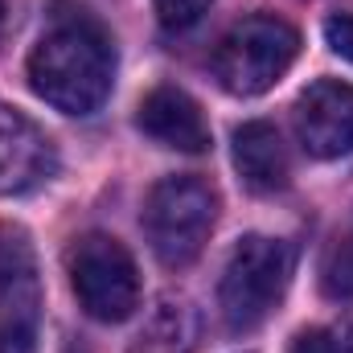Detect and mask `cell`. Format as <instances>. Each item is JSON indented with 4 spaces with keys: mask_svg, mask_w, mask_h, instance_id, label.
Returning a JSON list of instances; mask_svg holds the SVG:
<instances>
[{
    "mask_svg": "<svg viewBox=\"0 0 353 353\" xmlns=\"http://www.w3.org/2000/svg\"><path fill=\"white\" fill-rule=\"evenodd\" d=\"M111 83H115L111 37L87 17L62 21L29 54V87L54 111L90 115L107 103Z\"/></svg>",
    "mask_w": 353,
    "mask_h": 353,
    "instance_id": "1",
    "label": "cell"
},
{
    "mask_svg": "<svg viewBox=\"0 0 353 353\" xmlns=\"http://www.w3.org/2000/svg\"><path fill=\"white\" fill-rule=\"evenodd\" d=\"M144 234L152 255L165 267H189L210 243L218 222V193L201 176H165L148 189L144 201Z\"/></svg>",
    "mask_w": 353,
    "mask_h": 353,
    "instance_id": "2",
    "label": "cell"
},
{
    "mask_svg": "<svg viewBox=\"0 0 353 353\" xmlns=\"http://www.w3.org/2000/svg\"><path fill=\"white\" fill-rule=\"evenodd\" d=\"M288 283H292V247L283 239H271V234H247L230 251L222 283H218L222 321L234 333L259 329L279 308Z\"/></svg>",
    "mask_w": 353,
    "mask_h": 353,
    "instance_id": "3",
    "label": "cell"
},
{
    "mask_svg": "<svg viewBox=\"0 0 353 353\" xmlns=\"http://www.w3.org/2000/svg\"><path fill=\"white\" fill-rule=\"evenodd\" d=\"M300 54V33L283 17H243L214 50V79L222 90L239 99H255L271 90L296 62Z\"/></svg>",
    "mask_w": 353,
    "mask_h": 353,
    "instance_id": "4",
    "label": "cell"
},
{
    "mask_svg": "<svg viewBox=\"0 0 353 353\" xmlns=\"http://www.w3.org/2000/svg\"><path fill=\"white\" fill-rule=\"evenodd\" d=\"M70 288L79 296V308L103 321L123 325L140 308V271L132 251L111 234H83L70 247Z\"/></svg>",
    "mask_w": 353,
    "mask_h": 353,
    "instance_id": "5",
    "label": "cell"
},
{
    "mask_svg": "<svg viewBox=\"0 0 353 353\" xmlns=\"http://www.w3.org/2000/svg\"><path fill=\"white\" fill-rule=\"evenodd\" d=\"M41 333V275L25 226L0 222V353H33Z\"/></svg>",
    "mask_w": 353,
    "mask_h": 353,
    "instance_id": "6",
    "label": "cell"
},
{
    "mask_svg": "<svg viewBox=\"0 0 353 353\" xmlns=\"http://www.w3.org/2000/svg\"><path fill=\"white\" fill-rule=\"evenodd\" d=\"M296 136L308 157L333 161L353 152V87L321 79L296 99Z\"/></svg>",
    "mask_w": 353,
    "mask_h": 353,
    "instance_id": "7",
    "label": "cell"
},
{
    "mask_svg": "<svg viewBox=\"0 0 353 353\" xmlns=\"http://www.w3.org/2000/svg\"><path fill=\"white\" fill-rule=\"evenodd\" d=\"M58 169L54 140L17 107L0 103V193H29Z\"/></svg>",
    "mask_w": 353,
    "mask_h": 353,
    "instance_id": "8",
    "label": "cell"
},
{
    "mask_svg": "<svg viewBox=\"0 0 353 353\" xmlns=\"http://www.w3.org/2000/svg\"><path fill=\"white\" fill-rule=\"evenodd\" d=\"M136 128L157 140L161 148H176V152H205L210 148V123L201 115V107L185 94L181 87H157L140 99L136 111Z\"/></svg>",
    "mask_w": 353,
    "mask_h": 353,
    "instance_id": "9",
    "label": "cell"
},
{
    "mask_svg": "<svg viewBox=\"0 0 353 353\" xmlns=\"http://www.w3.org/2000/svg\"><path fill=\"white\" fill-rule=\"evenodd\" d=\"M234 169L251 193H279L292 176L288 148L275 132V123L251 119L234 132Z\"/></svg>",
    "mask_w": 353,
    "mask_h": 353,
    "instance_id": "10",
    "label": "cell"
},
{
    "mask_svg": "<svg viewBox=\"0 0 353 353\" xmlns=\"http://www.w3.org/2000/svg\"><path fill=\"white\" fill-rule=\"evenodd\" d=\"M321 288L337 300H353V226H345L321 263Z\"/></svg>",
    "mask_w": 353,
    "mask_h": 353,
    "instance_id": "11",
    "label": "cell"
},
{
    "mask_svg": "<svg viewBox=\"0 0 353 353\" xmlns=\"http://www.w3.org/2000/svg\"><path fill=\"white\" fill-rule=\"evenodd\" d=\"M214 0H152L157 8V21L169 29V33H181V29H193L205 12H210Z\"/></svg>",
    "mask_w": 353,
    "mask_h": 353,
    "instance_id": "12",
    "label": "cell"
},
{
    "mask_svg": "<svg viewBox=\"0 0 353 353\" xmlns=\"http://www.w3.org/2000/svg\"><path fill=\"white\" fill-rule=\"evenodd\" d=\"M325 41H329L333 54L353 62V12H337V17L325 21Z\"/></svg>",
    "mask_w": 353,
    "mask_h": 353,
    "instance_id": "13",
    "label": "cell"
},
{
    "mask_svg": "<svg viewBox=\"0 0 353 353\" xmlns=\"http://www.w3.org/2000/svg\"><path fill=\"white\" fill-rule=\"evenodd\" d=\"M292 353H345V341H337L329 329H304L296 333Z\"/></svg>",
    "mask_w": 353,
    "mask_h": 353,
    "instance_id": "14",
    "label": "cell"
},
{
    "mask_svg": "<svg viewBox=\"0 0 353 353\" xmlns=\"http://www.w3.org/2000/svg\"><path fill=\"white\" fill-rule=\"evenodd\" d=\"M4 17H8V0H0V25H4Z\"/></svg>",
    "mask_w": 353,
    "mask_h": 353,
    "instance_id": "15",
    "label": "cell"
},
{
    "mask_svg": "<svg viewBox=\"0 0 353 353\" xmlns=\"http://www.w3.org/2000/svg\"><path fill=\"white\" fill-rule=\"evenodd\" d=\"M345 353H353V329H350V337H345Z\"/></svg>",
    "mask_w": 353,
    "mask_h": 353,
    "instance_id": "16",
    "label": "cell"
}]
</instances>
